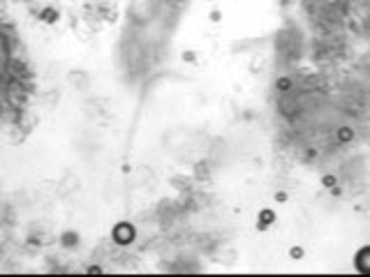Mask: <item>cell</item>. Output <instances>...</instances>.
Wrapping results in <instances>:
<instances>
[{
	"label": "cell",
	"instance_id": "4",
	"mask_svg": "<svg viewBox=\"0 0 370 277\" xmlns=\"http://www.w3.org/2000/svg\"><path fill=\"white\" fill-rule=\"evenodd\" d=\"M289 86H292V81H289L287 76L278 78V88H280V90H289Z\"/></svg>",
	"mask_w": 370,
	"mask_h": 277
},
{
	"label": "cell",
	"instance_id": "2",
	"mask_svg": "<svg viewBox=\"0 0 370 277\" xmlns=\"http://www.w3.org/2000/svg\"><path fill=\"white\" fill-rule=\"evenodd\" d=\"M356 268L361 272H370V247H363L356 256Z\"/></svg>",
	"mask_w": 370,
	"mask_h": 277
},
{
	"label": "cell",
	"instance_id": "1",
	"mask_svg": "<svg viewBox=\"0 0 370 277\" xmlns=\"http://www.w3.org/2000/svg\"><path fill=\"white\" fill-rule=\"evenodd\" d=\"M273 222H275V212L266 208V210L259 212V220H257V229H259V231H266Z\"/></svg>",
	"mask_w": 370,
	"mask_h": 277
},
{
	"label": "cell",
	"instance_id": "5",
	"mask_svg": "<svg viewBox=\"0 0 370 277\" xmlns=\"http://www.w3.org/2000/svg\"><path fill=\"white\" fill-rule=\"evenodd\" d=\"M289 256H292V259H303V250H301V247H292Z\"/></svg>",
	"mask_w": 370,
	"mask_h": 277
},
{
	"label": "cell",
	"instance_id": "3",
	"mask_svg": "<svg viewBox=\"0 0 370 277\" xmlns=\"http://www.w3.org/2000/svg\"><path fill=\"white\" fill-rule=\"evenodd\" d=\"M352 138H354V132L349 127H340V130H338V141L347 144V141H352Z\"/></svg>",
	"mask_w": 370,
	"mask_h": 277
},
{
	"label": "cell",
	"instance_id": "6",
	"mask_svg": "<svg viewBox=\"0 0 370 277\" xmlns=\"http://www.w3.org/2000/svg\"><path fill=\"white\" fill-rule=\"evenodd\" d=\"M322 182H324V187H333L338 180H335V176H324V180H322Z\"/></svg>",
	"mask_w": 370,
	"mask_h": 277
},
{
	"label": "cell",
	"instance_id": "7",
	"mask_svg": "<svg viewBox=\"0 0 370 277\" xmlns=\"http://www.w3.org/2000/svg\"><path fill=\"white\" fill-rule=\"evenodd\" d=\"M275 201H280V204H285V201H287V192H278V194H275Z\"/></svg>",
	"mask_w": 370,
	"mask_h": 277
}]
</instances>
